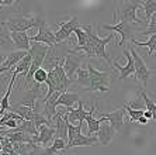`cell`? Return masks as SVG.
Listing matches in <instances>:
<instances>
[{
    "label": "cell",
    "instance_id": "obj_22",
    "mask_svg": "<svg viewBox=\"0 0 156 155\" xmlns=\"http://www.w3.org/2000/svg\"><path fill=\"white\" fill-rule=\"evenodd\" d=\"M142 3V10L145 11V25L149 24L153 14H156V0H145Z\"/></svg>",
    "mask_w": 156,
    "mask_h": 155
},
{
    "label": "cell",
    "instance_id": "obj_27",
    "mask_svg": "<svg viewBox=\"0 0 156 155\" xmlns=\"http://www.w3.org/2000/svg\"><path fill=\"white\" fill-rule=\"evenodd\" d=\"M47 80H48V72L44 68H40L35 72V75H34L33 82L37 83V85H45Z\"/></svg>",
    "mask_w": 156,
    "mask_h": 155
},
{
    "label": "cell",
    "instance_id": "obj_4",
    "mask_svg": "<svg viewBox=\"0 0 156 155\" xmlns=\"http://www.w3.org/2000/svg\"><path fill=\"white\" fill-rule=\"evenodd\" d=\"M129 52H131L132 58H134V62H135V79H136V80H141L142 85H144V87L146 89L148 80L153 76V73L156 72V69H149L148 66H146L145 61H144V59L139 57L138 51L134 48V45L129 48Z\"/></svg>",
    "mask_w": 156,
    "mask_h": 155
},
{
    "label": "cell",
    "instance_id": "obj_5",
    "mask_svg": "<svg viewBox=\"0 0 156 155\" xmlns=\"http://www.w3.org/2000/svg\"><path fill=\"white\" fill-rule=\"evenodd\" d=\"M86 57H87L86 54H77V52H73L72 50H70L69 54L66 55L65 62H63V69H65V72H66V76L72 82H75V75H76L77 69L82 66Z\"/></svg>",
    "mask_w": 156,
    "mask_h": 155
},
{
    "label": "cell",
    "instance_id": "obj_14",
    "mask_svg": "<svg viewBox=\"0 0 156 155\" xmlns=\"http://www.w3.org/2000/svg\"><path fill=\"white\" fill-rule=\"evenodd\" d=\"M27 54H28V52H26V51H18V50L11 51V52H9L7 57H6V59H4V62L2 64V66H3V68H7L10 72H14L17 64L21 61Z\"/></svg>",
    "mask_w": 156,
    "mask_h": 155
},
{
    "label": "cell",
    "instance_id": "obj_34",
    "mask_svg": "<svg viewBox=\"0 0 156 155\" xmlns=\"http://www.w3.org/2000/svg\"><path fill=\"white\" fill-rule=\"evenodd\" d=\"M62 155H72V154H62Z\"/></svg>",
    "mask_w": 156,
    "mask_h": 155
},
{
    "label": "cell",
    "instance_id": "obj_16",
    "mask_svg": "<svg viewBox=\"0 0 156 155\" xmlns=\"http://www.w3.org/2000/svg\"><path fill=\"white\" fill-rule=\"evenodd\" d=\"M97 142H98V138L94 137V135H83V134H80L73 141L66 144V149L73 147H91V145L97 144Z\"/></svg>",
    "mask_w": 156,
    "mask_h": 155
},
{
    "label": "cell",
    "instance_id": "obj_10",
    "mask_svg": "<svg viewBox=\"0 0 156 155\" xmlns=\"http://www.w3.org/2000/svg\"><path fill=\"white\" fill-rule=\"evenodd\" d=\"M124 55L127 57V65L121 66L120 64H118V61H114L113 64H114V66H115V69L120 71V79L127 80L132 73H135V62H134V58H132V55H131L129 50L124 51Z\"/></svg>",
    "mask_w": 156,
    "mask_h": 155
},
{
    "label": "cell",
    "instance_id": "obj_24",
    "mask_svg": "<svg viewBox=\"0 0 156 155\" xmlns=\"http://www.w3.org/2000/svg\"><path fill=\"white\" fill-rule=\"evenodd\" d=\"M141 98L144 99V103H145V109L148 110V112H151L153 114V121H156V101H153L152 99L148 96V93H146V89L141 90Z\"/></svg>",
    "mask_w": 156,
    "mask_h": 155
},
{
    "label": "cell",
    "instance_id": "obj_15",
    "mask_svg": "<svg viewBox=\"0 0 156 155\" xmlns=\"http://www.w3.org/2000/svg\"><path fill=\"white\" fill-rule=\"evenodd\" d=\"M87 114H89V112H86V109H84L83 103H82V101H79V103H77V107L76 109L73 107L72 110H70L69 116H68V121H69L70 124L77 123V126H82V123L86 120Z\"/></svg>",
    "mask_w": 156,
    "mask_h": 155
},
{
    "label": "cell",
    "instance_id": "obj_30",
    "mask_svg": "<svg viewBox=\"0 0 156 155\" xmlns=\"http://www.w3.org/2000/svg\"><path fill=\"white\" fill-rule=\"evenodd\" d=\"M144 117H145V119H148V120H153V114L151 112H148V110H146L145 112V114H144Z\"/></svg>",
    "mask_w": 156,
    "mask_h": 155
},
{
    "label": "cell",
    "instance_id": "obj_3",
    "mask_svg": "<svg viewBox=\"0 0 156 155\" xmlns=\"http://www.w3.org/2000/svg\"><path fill=\"white\" fill-rule=\"evenodd\" d=\"M142 3L136 2V0H125V2H120V21H125L128 24H144L142 20H139L136 16V11L139 10Z\"/></svg>",
    "mask_w": 156,
    "mask_h": 155
},
{
    "label": "cell",
    "instance_id": "obj_2",
    "mask_svg": "<svg viewBox=\"0 0 156 155\" xmlns=\"http://www.w3.org/2000/svg\"><path fill=\"white\" fill-rule=\"evenodd\" d=\"M42 21L44 17H13L2 21V27L9 33H27L33 27H40Z\"/></svg>",
    "mask_w": 156,
    "mask_h": 155
},
{
    "label": "cell",
    "instance_id": "obj_7",
    "mask_svg": "<svg viewBox=\"0 0 156 155\" xmlns=\"http://www.w3.org/2000/svg\"><path fill=\"white\" fill-rule=\"evenodd\" d=\"M59 30L55 33V40H56V44H61V42H65L66 40L70 38V34L75 33V30L79 27V21H77V17H72L70 20L68 21H63L61 24H58ZM68 42V41H66Z\"/></svg>",
    "mask_w": 156,
    "mask_h": 155
},
{
    "label": "cell",
    "instance_id": "obj_11",
    "mask_svg": "<svg viewBox=\"0 0 156 155\" xmlns=\"http://www.w3.org/2000/svg\"><path fill=\"white\" fill-rule=\"evenodd\" d=\"M124 114H125V109L121 107L113 113H103L100 114V117L104 119L105 121H108L115 131H121L124 127Z\"/></svg>",
    "mask_w": 156,
    "mask_h": 155
},
{
    "label": "cell",
    "instance_id": "obj_20",
    "mask_svg": "<svg viewBox=\"0 0 156 155\" xmlns=\"http://www.w3.org/2000/svg\"><path fill=\"white\" fill-rule=\"evenodd\" d=\"M31 55L30 54H27L26 57L23 58L21 61L17 64V66H16V69H14V72H13V76H16L17 78L20 73H21L23 76H26L27 78V75H28V72H30V68H31Z\"/></svg>",
    "mask_w": 156,
    "mask_h": 155
},
{
    "label": "cell",
    "instance_id": "obj_8",
    "mask_svg": "<svg viewBox=\"0 0 156 155\" xmlns=\"http://www.w3.org/2000/svg\"><path fill=\"white\" fill-rule=\"evenodd\" d=\"M31 42L45 44V45H48V47H54V45H56L55 34L52 33L51 27L47 24V21H42V24L38 27V34L31 37Z\"/></svg>",
    "mask_w": 156,
    "mask_h": 155
},
{
    "label": "cell",
    "instance_id": "obj_1",
    "mask_svg": "<svg viewBox=\"0 0 156 155\" xmlns=\"http://www.w3.org/2000/svg\"><path fill=\"white\" fill-rule=\"evenodd\" d=\"M89 68V73H90V86H89V92H110L111 90V83H113V73L111 72H104V71H98L91 64H87Z\"/></svg>",
    "mask_w": 156,
    "mask_h": 155
},
{
    "label": "cell",
    "instance_id": "obj_9",
    "mask_svg": "<svg viewBox=\"0 0 156 155\" xmlns=\"http://www.w3.org/2000/svg\"><path fill=\"white\" fill-rule=\"evenodd\" d=\"M55 140V127H48V126H41L38 128V135H34L31 138V144L37 145V147H47L51 141Z\"/></svg>",
    "mask_w": 156,
    "mask_h": 155
},
{
    "label": "cell",
    "instance_id": "obj_28",
    "mask_svg": "<svg viewBox=\"0 0 156 155\" xmlns=\"http://www.w3.org/2000/svg\"><path fill=\"white\" fill-rule=\"evenodd\" d=\"M80 134H82V126H73V124L68 123V142L73 141Z\"/></svg>",
    "mask_w": 156,
    "mask_h": 155
},
{
    "label": "cell",
    "instance_id": "obj_26",
    "mask_svg": "<svg viewBox=\"0 0 156 155\" xmlns=\"http://www.w3.org/2000/svg\"><path fill=\"white\" fill-rule=\"evenodd\" d=\"M121 107L125 109V112L129 114L131 121H139V119H141V117H144V114H145V110H134V109H131L127 103H124Z\"/></svg>",
    "mask_w": 156,
    "mask_h": 155
},
{
    "label": "cell",
    "instance_id": "obj_18",
    "mask_svg": "<svg viewBox=\"0 0 156 155\" xmlns=\"http://www.w3.org/2000/svg\"><path fill=\"white\" fill-rule=\"evenodd\" d=\"M94 112H96V106H93V107L90 109L89 114H87V117H86L87 130H89V134H90V135H93V134H97L98 130H100V126H101L103 123L105 121V120L101 119V117L94 119V117H93V113H94Z\"/></svg>",
    "mask_w": 156,
    "mask_h": 155
},
{
    "label": "cell",
    "instance_id": "obj_33",
    "mask_svg": "<svg viewBox=\"0 0 156 155\" xmlns=\"http://www.w3.org/2000/svg\"><path fill=\"white\" fill-rule=\"evenodd\" d=\"M4 138H6V137H3V135H0V141H3Z\"/></svg>",
    "mask_w": 156,
    "mask_h": 155
},
{
    "label": "cell",
    "instance_id": "obj_12",
    "mask_svg": "<svg viewBox=\"0 0 156 155\" xmlns=\"http://www.w3.org/2000/svg\"><path fill=\"white\" fill-rule=\"evenodd\" d=\"M11 42L18 51H26L30 52L31 50V37L27 33H10Z\"/></svg>",
    "mask_w": 156,
    "mask_h": 155
},
{
    "label": "cell",
    "instance_id": "obj_21",
    "mask_svg": "<svg viewBox=\"0 0 156 155\" xmlns=\"http://www.w3.org/2000/svg\"><path fill=\"white\" fill-rule=\"evenodd\" d=\"M76 75H77V78H76L77 85H80V86L89 89V86H90V73H89L87 64L86 65H83V66H80V68L77 69Z\"/></svg>",
    "mask_w": 156,
    "mask_h": 155
},
{
    "label": "cell",
    "instance_id": "obj_17",
    "mask_svg": "<svg viewBox=\"0 0 156 155\" xmlns=\"http://www.w3.org/2000/svg\"><path fill=\"white\" fill-rule=\"evenodd\" d=\"M55 120V138H61V140H65L68 137V120H63L61 114L56 112V114L54 116Z\"/></svg>",
    "mask_w": 156,
    "mask_h": 155
},
{
    "label": "cell",
    "instance_id": "obj_29",
    "mask_svg": "<svg viewBox=\"0 0 156 155\" xmlns=\"http://www.w3.org/2000/svg\"><path fill=\"white\" fill-rule=\"evenodd\" d=\"M153 34H156V14L152 16V18H151V21H149L148 24V28L145 30V31H142V35H153Z\"/></svg>",
    "mask_w": 156,
    "mask_h": 155
},
{
    "label": "cell",
    "instance_id": "obj_31",
    "mask_svg": "<svg viewBox=\"0 0 156 155\" xmlns=\"http://www.w3.org/2000/svg\"><path fill=\"white\" fill-rule=\"evenodd\" d=\"M148 121H149L148 119H145V117H141L138 123H139V124H144V126H145V124H148Z\"/></svg>",
    "mask_w": 156,
    "mask_h": 155
},
{
    "label": "cell",
    "instance_id": "obj_6",
    "mask_svg": "<svg viewBox=\"0 0 156 155\" xmlns=\"http://www.w3.org/2000/svg\"><path fill=\"white\" fill-rule=\"evenodd\" d=\"M104 30H111V31H117L120 33L121 35V40H120V44L118 45H125L128 41H134V34H135V28L132 24H128L125 21H118L117 24H103L101 25Z\"/></svg>",
    "mask_w": 156,
    "mask_h": 155
},
{
    "label": "cell",
    "instance_id": "obj_23",
    "mask_svg": "<svg viewBox=\"0 0 156 155\" xmlns=\"http://www.w3.org/2000/svg\"><path fill=\"white\" fill-rule=\"evenodd\" d=\"M132 42V45H138V47H146L149 50L148 55L149 57H152L153 52H156V34H153V35H151V38H149L148 41H144V42H141V41H131Z\"/></svg>",
    "mask_w": 156,
    "mask_h": 155
},
{
    "label": "cell",
    "instance_id": "obj_13",
    "mask_svg": "<svg viewBox=\"0 0 156 155\" xmlns=\"http://www.w3.org/2000/svg\"><path fill=\"white\" fill-rule=\"evenodd\" d=\"M115 133L117 131L114 130V127L110 124L108 121H104L100 126V130H98V133H97V138H98V142L101 145H108L111 141H113V138H114V135H115Z\"/></svg>",
    "mask_w": 156,
    "mask_h": 155
},
{
    "label": "cell",
    "instance_id": "obj_32",
    "mask_svg": "<svg viewBox=\"0 0 156 155\" xmlns=\"http://www.w3.org/2000/svg\"><path fill=\"white\" fill-rule=\"evenodd\" d=\"M4 62V59H2V58H0V66H2V64H3Z\"/></svg>",
    "mask_w": 156,
    "mask_h": 155
},
{
    "label": "cell",
    "instance_id": "obj_19",
    "mask_svg": "<svg viewBox=\"0 0 156 155\" xmlns=\"http://www.w3.org/2000/svg\"><path fill=\"white\" fill-rule=\"evenodd\" d=\"M76 101H77V103L80 101L79 93H73V92H65V93L61 94V98H59L58 101H56V107H59V106H65V107L70 109V107H73V105H75Z\"/></svg>",
    "mask_w": 156,
    "mask_h": 155
},
{
    "label": "cell",
    "instance_id": "obj_25",
    "mask_svg": "<svg viewBox=\"0 0 156 155\" xmlns=\"http://www.w3.org/2000/svg\"><path fill=\"white\" fill-rule=\"evenodd\" d=\"M75 34H76V37H77L76 38L77 44L75 47H84V45H87V42H89V35H87V33L80 27V25L75 30Z\"/></svg>",
    "mask_w": 156,
    "mask_h": 155
}]
</instances>
